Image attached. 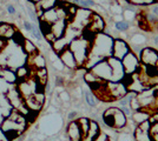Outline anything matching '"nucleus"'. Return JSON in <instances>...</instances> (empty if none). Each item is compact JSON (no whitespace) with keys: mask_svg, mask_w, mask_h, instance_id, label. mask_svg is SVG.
I'll use <instances>...</instances> for the list:
<instances>
[{"mask_svg":"<svg viewBox=\"0 0 158 141\" xmlns=\"http://www.w3.org/2000/svg\"><path fill=\"white\" fill-rule=\"evenodd\" d=\"M113 40L114 39L106 33H97L91 41L89 57H96L103 60L107 59L109 57H112Z\"/></svg>","mask_w":158,"mask_h":141,"instance_id":"1","label":"nucleus"},{"mask_svg":"<svg viewBox=\"0 0 158 141\" xmlns=\"http://www.w3.org/2000/svg\"><path fill=\"white\" fill-rule=\"evenodd\" d=\"M90 46H91V41L87 40L83 35L73 39L70 42L69 48L74 55L78 67H84L86 60H87V57H89Z\"/></svg>","mask_w":158,"mask_h":141,"instance_id":"2","label":"nucleus"},{"mask_svg":"<svg viewBox=\"0 0 158 141\" xmlns=\"http://www.w3.org/2000/svg\"><path fill=\"white\" fill-rule=\"evenodd\" d=\"M122 64H123L125 74L137 73L139 71V68H140V62H139L137 55L132 53L131 51L122 59Z\"/></svg>","mask_w":158,"mask_h":141,"instance_id":"3","label":"nucleus"},{"mask_svg":"<svg viewBox=\"0 0 158 141\" xmlns=\"http://www.w3.org/2000/svg\"><path fill=\"white\" fill-rule=\"evenodd\" d=\"M91 72H92L97 78H99V79H102V80H104V81H111V79H112L111 67H110V65H109V62H107L106 59L98 62L96 66H93V67L91 68Z\"/></svg>","mask_w":158,"mask_h":141,"instance_id":"4","label":"nucleus"},{"mask_svg":"<svg viewBox=\"0 0 158 141\" xmlns=\"http://www.w3.org/2000/svg\"><path fill=\"white\" fill-rule=\"evenodd\" d=\"M107 62L111 67L112 71V79L111 81H122L125 76V71H124V67H123V64H122V60H118L117 58L114 57H109L107 59Z\"/></svg>","mask_w":158,"mask_h":141,"instance_id":"5","label":"nucleus"},{"mask_svg":"<svg viewBox=\"0 0 158 141\" xmlns=\"http://www.w3.org/2000/svg\"><path fill=\"white\" fill-rule=\"evenodd\" d=\"M139 59L142 61V65L158 67V49H155L152 47H143Z\"/></svg>","mask_w":158,"mask_h":141,"instance_id":"6","label":"nucleus"},{"mask_svg":"<svg viewBox=\"0 0 158 141\" xmlns=\"http://www.w3.org/2000/svg\"><path fill=\"white\" fill-rule=\"evenodd\" d=\"M130 52L129 44L123 39H114L113 40V46H112V57L117 58L118 60H122L126 54Z\"/></svg>","mask_w":158,"mask_h":141,"instance_id":"7","label":"nucleus"},{"mask_svg":"<svg viewBox=\"0 0 158 141\" xmlns=\"http://www.w3.org/2000/svg\"><path fill=\"white\" fill-rule=\"evenodd\" d=\"M86 29L89 32H91L93 34L102 33L104 29H105V22L103 20V18L97 13H92L90 21H89V25L86 27Z\"/></svg>","mask_w":158,"mask_h":141,"instance_id":"8","label":"nucleus"},{"mask_svg":"<svg viewBox=\"0 0 158 141\" xmlns=\"http://www.w3.org/2000/svg\"><path fill=\"white\" fill-rule=\"evenodd\" d=\"M58 57H59L60 61L63 62V65H64L65 67L70 68V69H76V68H78L76 58H74V55H73V53L70 51L69 47H66L65 49H63V51L58 54Z\"/></svg>","mask_w":158,"mask_h":141,"instance_id":"9","label":"nucleus"},{"mask_svg":"<svg viewBox=\"0 0 158 141\" xmlns=\"http://www.w3.org/2000/svg\"><path fill=\"white\" fill-rule=\"evenodd\" d=\"M99 135H100V128H99V123L96 120L90 121V127L89 131L84 136L81 141H96L98 140Z\"/></svg>","mask_w":158,"mask_h":141,"instance_id":"10","label":"nucleus"},{"mask_svg":"<svg viewBox=\"0 0 158 141\" xmlns=\"http://www.w3.org/2000/svg\"><path fill=\"white\" fill-rule=\"evenodd\" d=\"M66 133H67V136L71 141H81V139H83V134H81V131L79 128V125L77 123V120H73L69 123Z\"/></svg>","mask_w":158,"mask_h":141,"instance_id":"11","label":"nucleus"},{"mask_svg":"<svg viewBox=\"0 0 158 141\" xmlns=\"http://www.w3.org/2000/svg\"><path fill=\"white\" fill-rule=\"evenodd\" d=\"M66 27H67V21L65 19H59L56 22L51 24V33L54 35L56 39H59L61 37H64Z\"/></svg>","mask_w":158,"mask_h":141,"instance_id":"12","label":"nucleus"},{"mask_svg":"<svg viewBox=\"0 0 158 141\" xmlns=\"http://www.w3.org/2000/svg\"><path fill=\"white\" fill-rule=\"evenodd\" d=\"M27 62H28V65L32 66L34 69H40V68L46 67V60H45V58L40 53H37V54H34V55H28Z\"/></svg>","mask_w":158,"mask_h":141,"instance_id":"13","label":"nucleus"},{"mask_svg":"<svg viewBox=\"0 0 158 141\" xmlns=\"http://www.w3.org/2000/svg\"><path fill=\"white\" fill-rule=\"evenodd\" d=\"M113 120H114V128L123 129V128L125 127L126 122H127V118L120 111V108L116 107L114 108V112H113Z\"/></svg>","mask_w":158,"mask_h":141,"instance_id":"14","label":"nucleus"},{"mask_svg":"<svg viewBox=\"0 0 158 141\" xmlns=\"http://www.w3.org/2000/svg\"><path fill=\"white\" fill-rule=\"evenodd\" d=\"M17 29L14 28L13 25L7 24V22H0V38L4 39H12Z\"/></svg>","mask_w":158,"mask_h":141,"instance_id":"15","label":"nucleus"},{"mask_svg":"<svg viewBox=\"0 0 158 141\" xmlns=\"http://www.w3.org/2000/svg\"><path fill=\"white\" fill-rule=\"evenodd\" d=\"M131 116H132L133 122H135L136 125H139V123H142V122H144V121L149 120L150 113H149L148 111H145V109H138V111H135V112L132 113Z\"/></svg>","mask_w":158,"mask_h":141,"instance_id":"16","label":"nucleus"},{"mask_svg":"<svg viewBox=\"0 0 158 141\" xmlns=\"http://www.w3.org/2000/svg\"><path fill=\"white\" fill-rule=\"evenodd\" d=\"M59 0H40L37 4H34V8L35 10H43L44 12L47 10H51L58 5Z\"/></svg>","mask_w":158,"mask_h":141,"instance_id":"17","label":"nucleus"},{"mask_svg":"<svg viewBox=\"0 0 158 141\" xmlns=\"http://www.w3.org/2000/svg\"><path fill=\"white\" fill-rule=\"evenodd\" d=\"M21 48H23V51H24L25 54H27V55H34V54L39 53L37 46L34 45V42H32V41L28 40V39H25V40H24V42L21 44Z\"/></svg>","mask_w":158,"mask_h":141,"instance_id":"18","label":"nucleus"},{"mask_svg":"<svg viewBox=\"0 0 158 141\" xmlns=\"http://www.w3.org/2000/svg\"><path fill=\"white\" fill-rule=\"evenodd\" d=\"M0 76L2 78V80L7 81V82H14L17 80V75L15 72L11 68H2L0 69Z\"/></svg>","mask_w":158,"mask_h":141,"instance_id":"19","label":"nucleus"},{"mask_svg":"<svg viewBox=\"0 0 158 141\" xmlns=\"http://www.w3.org/2000/svg\"><path fill=\"white\" fill-rule=\"evenodd\" d=\"M90 119L89 118H85V116H83V118H79L77 119V123L79 125V128H80V131H81V134L83 136L87 133V131H89V127H90Z\"/></svg>","mask_w":158,"mask_h":141,"instance_id":"20","label":"nucleus"},{"mask_svg":"<svg viewBox=\"0 0 158 141\" xmlns=\"http://www.w3.org/2000/svg\"><path fill=\"white\" fill-rule=\"evenodd\" d=\"M130 41H131L130 44H132V45H137V46L144 47V44H145V41H146V38H145V35H143V34L135 33L131 37Z\"/></svg>","mask_w":158,"mask_h":141,"instance_id":"21","label":"nucleus"},{"mask_svg":"<svg viewBox=\"0 0 158 141\" xmlns=\"http://www.w3.org/2000/svg\"><path fill=\"white\" fill-rule=\"evenodd\" d=\"M84 98H85L86 104L90 106V107H96L97 104H98V99L96 95H93L90 91H85L84 92Z\"/></svg>","mask_w":158,"mask_h":141,"instance_id":"22","label":"nucleus"},{"mask_svg":"<svg viewBox=\"0 0 158 141\" xmlns=\"http://www.w3.org/2000/svg\"><path fill=\"white\" fill-rule=\"evenodd\" d=\"M73 4H77L83 8H90V7L96 6L94 0H72Z\"/></svg>","mask_w":158,"mask_h":141,"instance_id":"23","label":"nucleus"},{"mask_svg":"<svg viewBox=\"0 0 158 141\" xmlns=\"http://www.w3.org/2000/svg\"><path fill=\"white\" fill-rule=\"evenodd\" d=\"M113 27H114V29H117V31H120V32H125V31H127L129 28H130V24L127 22V21H114V25H113Z\"/></svg>","mask_w":158,"mask_h":141,"instance_id":"24","label":"nucleus"},{"mask_svg":"<svg viewBox=\"0 0 158 141\" xmlns=\"http://www.w3.org/2000/svg\"><path fill=\"white\" fill-rule=\"evenodd\" d=\"M14 72H15V75H17V79H20V80H25L27 78V75H28V69L26 67H24V66L17 68Z\"/></svg>","mask_w":158,"mask_h":141,"instance_id":"25","label":"nucleus"},{"mask_svg":"<svg viewBox=\"0 0 158 141\" xmlns=\"http://www.w3.org/2000/svg\"><path fill=\"white\" fill-rule=\"evenodd\" d=\"M126 2L131 4V5H137V6H144V5H152L155 2V0H126Z\"/></svg>","mask_w":158,"mask_h":141,"instance_id":"26","label":"nucleus"},{"mask_svg":"<svg viewBox=\"0 0 158 141\" xmlns=\"http://www.w3.org/2000/svg\"><path fill=\"white\" fill-rule=\"evenodd\" d=\"M31 34H32L33 37L38 41L43 40V34L40 32L39 27L37 26V24H34V22H32V31H31Z\"/></svg>","mask_w":158,"mask_h":141,"instance_id":"27","label":"nucleus"},{"mask_svg":"<svg viewBox=\"0 0 158 141\" xmlns=\"http://www.w3.org/2000/svg\"><path fill=\"white\" fill-rule=\"evenodd\" d=\"M27 11H28V15H30V18H31V20H32L33 22L39 21L38 17H37V13H35V10H33L31 7H27Z\"/></svg>","mask_w":158,"mask_h":141,"instance_id":"28","label":"nucleus"},{"mask_svg":"<svg viewBox=\"0 0 158 141\" xmlns=\"http://www.w3.org/2000/svg\"><path fill=\"white\" fill-rule=\"evenodd\" d=\"M120 111L125 114V116H131L132 115V111L129 106H122V107H120Z\"/></svg>","mask_w":158,"mask_h":141,"instance_id":"29","label":"nucleus"},{"mask_svg":"<svg viewBox=\"0 0 158 141\" xmlns=\"http://www.w3.org/2000/svg\"><path fill=\"white\" fill-rule=\"evenodd\" d=\"M77 116H78V112L77 111H72V112H70L69 115H67V119L70 121H73L77 119Z\"/></svg>","mask_w":158,"mask_h":141,"instance_id":"30","label":"nucleus"},{"mask_svg":"<svg viewBox=\"0 0 158 141\" xmlns=\"http://www.w3.org/2000/svg\"><path fill=\"white\" fill-rule=\"evenodd\" d=\"M6 10H7V13L10 14V15L15 14V7H14L13 5H7Z\"/></svg>","mask_w":158,"mask_h":141,"instance_id":"31","label":"nucleus"},{"mask_svg":"<svg viewBox=\"0 0 158 141\" xmlns=\"http://www.w3.org/2000/svg\"><path fill=\"white\" fill-rule=\"evenodd\" d=\"M24 28L26 29L28 33H31V31H32V22H28V21H24Z\"/></svg>","mask_w":158,"mask_h":141,"instance_id":"32","label":"nucleus"},{"mask_svg":"<svg viewBox=\"0 0 158 141\" xmlns=\"http://www.w3.org/2000/svg\"><path fill=\"white\" fill-rule=\"evenodd\" d=\"M60 99L63 101H69L70 100V95L66 93V92H63V93L60 94Z\"/></svg>","mask_w":158,"mask_h":141,"instance_id":"33","label":"nucleus"},{"mask_svg":"<svg viewBox=\"0 0 158 141\" xmlns=\"http://www.w3.org/2000/svg\"><path fill=\"white\" fill-rule=\"evenodd\" d=\"M7 42H6V39H4V38H0V51H2L5 47H6Z\"/></svg>","mask_w":158,"mask_h":141,"instance_id":"34","label":"nucleus"},{"mask_svg":"<svg viewBox=\"0 0 158 141\" xmlns=\"http://www.w3.org/2000/svg\"><path fill=\"white\" fill-rule=\"evenodd\" d=\"M63 84H64L63 78H61V76H56V85H57V86H61Z\"/></svg>","mask_w":158,"mask_h":141,"instance_id":"35","label":"nucleus"},{"mask_svg":"<svg viewBox=\"0 0 158 141\" xmlns=\"http://www.w3.org/2000/svg\"><path fill=\"white\" fill-rule=\"evenodd\" d=\"M151 11H152V14H155L156 17H158V5H156V6H152Z\"/></svg>","mask_w":158,"mask_h":141,"instance_id":"36","label":"nucleus"},{"mask_svg":"<svg viewBox=\"0 0 158 141\" xmlns=\"http://www.w3.org/2000/svg\"><path fill=\"white\" fill-rule=\"evenodd\" d=\"M0 141H10L6 138V135L4 134V132H2V131H0Z\"/></svg>","mask_w":158,"mask_h":141,"instance_id":"37","label":"nucleus"},{"mask_svg":"<svg viewBox=\"0 0 158 141\" xmlns=\"http://www.w3.org/2000/svg\"><path fill=\"white\" fill-rule=\"evenodd\" d=\"M6 115H5V113L2 112V109L0 108V126H1V123H2V121H4V118H5Z\"/></svg>","mask_w":158,"mask_h":141,"instance_id":"38","label":"nucleus"},{"mask_svg":"<svg viewBox=\"0 0 158 141\" xmlns=\"http://www.w3.org/2000/svg\"><path fill=\"white\" fill-rule=\"evenodd\" d=\"M153 42H155V45H156V46H158V35L153 37Z\"/></svg>","mask_w":158,"mask_h":141,"instance_id":"39","label":"nucleus"}]
</instances>
